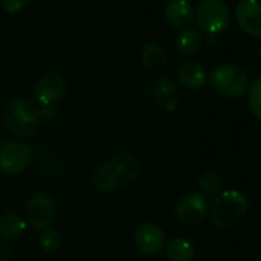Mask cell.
Masks as SVG:
<instances>
[{
  "instance_id": "6da1fadb",
  "label": "cell",
  "mask_w": 261,
  "mask_h": 261,
  "mask_svg": "<svg viewBox=\"0 0 261 261\" xmlns=\"http://www.w3.org/2000/svg\"><path fill=\"white\" fill-rule=\"evenodd\" d=\"M140 175V165L130 154H117L103 162L92 174V183L100 192H114L133 186Z\"/></svg>"
},
{
  "instance_id": "7a4b0ae2",
  "label": "cell",
  "mask_w": 261,
  "mask_h": 261,
  "mask_svg": "<svg viewBox=\"0 0 261 261\" xmlns=\"http://www.w3.org/2000/svg\"><path fill=\"white\" fill-rule=\"evenodd\" d=\"M249 211V201L240 191H224L215 195L209 214L217 227L227 229L240 223Z\"/></svg>"
},
{
  "instance_id": "3957f363",
  "label": "cell",
  "mask_w": 261,
  "mask_h": 261,
  "mask_svg": "<svg viewBox=\"0 0 261 261\" xmlns=\"http://www.w3.org/2000/svg\"><path fill=\"white\" fill-rule=\"evenodd\" d=\"M4 121L13 136L19 139L33 137L39 127V109L28 100L16 98L5 108Z\"/></svg>"
},
{
  "instance_id": "277c9868",
  "label": "cell",
  "mask_w": 261,
  "mask_h": 261,
  "mask_svg": "<svg viewBox=\"0 0 261 261\" xmlns=\"http://www.w3.org/2000/svg\"><path fill=\"white\" fill-rule=\"evenodd\" d=\"M209 83L215 92L230 100L243 97L250 85L247 72L235 65H223L215 68L211 74Z\"/></svg>"
},
{
  "instance_id": "5b68a950",
  "label": "cell",
  "mask_w": 261,
  "mask_h": 261,
  "mask_svg": "<svg viewBox=\"0 0 261 261\" xmlns=\"http://www.w3.org/2000/svg\"><path fill=\"white\" fill-rule=\"evenodd\" d=\"M194 22L207 34H220L230 25V10L224 0H200Z\"/></svg>"
},
{
  "instance_id": "8992f818",
  "label": "cell",
  "mask_w": 261,
  "mask_h": 261,
  "mask_svg": "<svg viewBox=\"0 0 261 261\" xmlns=\"http://www.w3.org/2000/svg\"><path fill=\"white\" fill-rule=\"evenodd\" d=\"M33 160V148L23 142H7L0 145V172L20 175Z\"/></svg>"
},
{
  "instance_id": "52a82bcc",
  "label": "cell",
  "mask_w": 261,
  "mask_h": 261,
  "mask_svg": "<svg viewBox=\"0 0 261 261\" xmlns=\"http://www.w3.org/2000/svg\"><path fill=\"white\" fill-rule=\"evenodd\" d=\"M25 214L27 224H30L36 230H45L54 220L56 204L49 195L43 192H36L28 198L25 204Z\"/></svg>"
},
{
  "instance_id": "ba28073f",
  "label": "cell",
  "mask_w": 261,
  "mask_h": 261,
  "mask_svg": "<svg viewBox=\"0 0 261 261\" xmlns=\"http://www.w3.org/2000/svg\"><path fill=\"white\" fill-rule=\"evenodd\" d=\"M175 218L185 226L198 224L209 212V203L203 194L192 192L181 197L175 204Z\"/></svg>"
},
{
  "instance_id": "9c48e42d",
  "label": "cell",
  "mask_w": 261,
  "mask_h": 261,
  "mask_svg": "<svg viewBox=\"0 0 261 261\" xmlns=\"http://www.w3.org/2000/svg\"><path fill=\"white\" fill-rule=\"evenodd\" d=\"M235 20L243 33L261 39V0H240L235 7Z\"/></svg>"
},
{
  "instance_id": "30bf717a",
  "label": "cell",
  "mask_w": 261,
  "mask_h": 261,
  "mask_svg": "<svg viewBox=\"0 0 261 261\" xmlns=\"http://www.w3.org/2000/svg\"><path fill=\"white\" fill-rule=\"evenodd\" d=\"M134 241L142 253L148 256H154L160 253L162 249L165 247V232L155 223H143L137 229Z\"/></svg>"
},
{
  "instance_id": "8fae6325",
  "label": "cell",
  "mask_w": 261,
  "mask_h": 261,
  "mask_svg": "<svg viewBox=\"0 0 261 261\" xmlns=\"http://www.w3.org/2000/svg\"><path fill=\"white\" fill-rule=\"evenodd\" d=\"M65 88H66V83L60 74L48 72V74L42 75L40 80L37 82L34 97L42 106L53 105L65 94Z\"/></svg>"
},
{
  "instance_id": "7c38bea8",
  "label": "cell",
  "mask_w": 261,
  "mask_h": 261,
  "mask_svg": "<svg viewBox=\"0 0 261 261\" xmlns=\"http://www.w3.org/2000/svg\"><path fill=\"white\" fill-rule=\"evenodd\" d=\"M165 17L169 25L186 30L194 22V8L188 0H169L165 7Z\"/></svg>"
},
{
  "instance_id": "4fadbf2b",
  "label": "cell",
  "mask_w": 261,
  "mask_h": 261,
  "mask_svg": "<svg viewBox=\"0 0 261 261\" xmlns=\"http://www.w3.org/2000/svg\"><path fill=\"white\" fill-rule=\"evenodd\" d=\"M178 79L181 85L189 89H201L207 82L204 68L198 62H194V60H188L180 66Z\"/></svg>"
},
{
  "instance_id": "5bb4252c",
  "label": "cell",
  "mask_w": 261,
  "mask_h": 261,
  "mask_svg": "<svg viewBox=\"0 0 261 261\" xmlns=\"http://www.w3.org/2000/svg\"><path fill=\"white\" fill-rule=\"evenodd\" d=\"M142 60L148 71L151 72H163L168 68V57L163 48L155 43H146L142 51Z\"/></svg>"
},
{
  "instance_id": "9a60e30c",
  "label": "cell",
  "mask_w": 261,
  "mask_h": 261,
  "mask_svg": "<svg viewBox=\"0 0 261 261\" xmlns=\"http://www.w3.org/2000/svg\"><path fill=\"white\" fill-rule=\"evenodd\" d=\"M27 229V220L16 212H5L0 217V238L14 240L23 235Z\"/></svg>"
},
{
  "instance_id": "2e32d148",
  "label": "cell",
  "mask_w": 261,
  "mask_h": 261,
  "mask_svg": "<svg viewBox=\"0 0 261 261\" xmlns=\"http://www.w3.org/2000/svg\"><path fill=\"white\" fill-rule=\"evenodd\" d=\"M166 255L169 261H192L195 256V247L189 240L175 237L169 240L166 246Z\"/></svg>"
},
{
  "instance_id": "e0dca14e",
  "label": "cell",
  "mask_w": 261,
  "mask_h": 261,
  "mask_svg": "<svg viewBox=\"0 0 261 261\" xmlns=\"http://www.w3.org/2000/svg\"><path fill=\"white\" fill-rule=\"evenodd\" d=\"M203 45V36L198 30L194 28H186L178 33L175 37V46L181 54H195Z\"/></svg>"
},
{
  "instance_id": "ac0fdd59",
  "label": "cell",
  "mask_w": 261,
  "mask_h": 261,
  "mask_svg": "<svg viewBox=\"0 0 261 261\" xmlns=\"http://www.w3.org/2000/svg\"><path fill=\"white\" fill-rule=\"evenodd\" d=\"M152 92L155 95L157 100H160L162 103L166 105H172L174 101V95L177 94V85L172 79L169 77H162L159 80H155V83L152 85Z\"/></svg>"
},
{
  "instance_id": "d6986e66",
  "label": "cell",
  "mask_w": 261,
  "mask_h": 261,
  "mask_svg": "<svg viewBox=\"0 0 261 261\" xmlns=\"http://www.w3.org/2000/svg\"><path fill=\"white\" fill-rule=\"evenodd\" d=\"M223 186L220 174L214 171H204L198 178V188L204 195H217Z\"/></svg>"
},
{
  "instance_id": "ffe728a7",
  "label": "cell",
  "mask_w": 261,
  "mask_h": 261,
  "mask_svg": "<svg viewBox=\"0 0 261 261\" xmlns=\"http://www.w3.org/2000/svg\"><path fill=\"white\" fill-rule=\"evenodd\" d=\"M247 101L253 117L261 121V75L256 77L247 89Z\"/></svg>"
},
{
  "instance_id": "44dd1931",
  "label": "cell",
  "mask_w": 261,
  "mask_h": 261,
  "mask_svg": "<svg viewBox=\"0 0 261 261\" xmlns=\"http://www.w3.org/2000/svg\"><path fill=\"white\" fill-rule=\"evenodd\" d=\"M62 241L63 240H62L60 232L57 229H54V227L45 229L42 232L40 238H39V243H40L42 249L46 250V252H56V250H59L60 246H62Z\"/></svg>"
},
{
  "instance_id": "7402d4cb",
  "label": "cell",
  "mask_w": 261,
  "mask_h": 261,
  "mask_svg": "<svg viewBox=\"0 0 261 261\" xmlns=\"http://www.w3.org/2000/svg\"><path fill=\"white\" fill-rule=\"evenodd\" d=\"M28 2L30 0H2V5L7 13L16 14V13H20Z\"/></svg>"
},
{
  "instance_id": "603a6c76",
  "label": "cell",
  "mask_w": 261,
  "mask_h": 261,
  "mask_svg": "<svg viewBox=\"0 0 261 261\" xmlns=\"http://www.w3.org/2000/svg\"><path fill=\"white\" fill-rule=\"evenodd\" d=\"M56 117V108L51 106V105H45L39 109V118H43L46 121L53 120Z\"/></svg>"
},
{
  "instance_id": "cb8c5ba5",
  "label": "cell",
  "mask_w": 261,
  "mask_h": 261,
  "mask_svg": "<svg viewBox=\"0 0 261 261\" xmlns=\"http://www.w3.org/2000/svg\"><path fill=\"white\" fill-rule=\"evenodd\" d=\"M10 249L7 246V243L0 238V261H10Z\"/></svg>"
},
{
  "instance_id": "d4e9b609",
  "label": "cell",
  "mask_w": 261,
  "mask_h": 261,
  "mask_svg": "<svg viewBox=\"0 0 261 261\" xmlns=\"http://www.w3.org/2000/svg\"><path fill=\"white\" fill-rule=\"evenodd\" d=\"M258 57H259V60H261V48H259V51H258Z\"/></svg>"
}]
</instances>
